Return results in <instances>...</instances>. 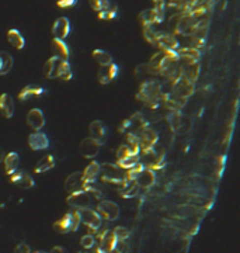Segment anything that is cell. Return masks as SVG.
Returning <instances> with one entry per match:
<instances>
[{"label": "cell", "mask_w": 240, "mask_h": 253, "mask_svg": "<svg viewBox=\"0 0 240 253\" xmlns=\"http://www.w3.org/2000/svg\"><path fill=\"white\" fill-rule=\"evenodd\" d=\"M94 253H106V252H104V251H103V249H101L100 246H97L96 249H94Z\"/></svg>", "instance_id": "51"}, {"label": "cell", "mask_w": 240, "mask_h": 253, "mask_svg": "<svg viewBox=\"0 0 240 253\" xmlns=\"http://www.w3.org/2000/svg\"><path fill=\"white\" fill-rule=\"evenodd\" d=\"M128 128H131V121H129V118L128 120H124L121 124H120V126H118V131L120 132H128Z\"/></svg>", "instance_id": "48"}, {"label": "cell", "mask_w": 240, "mask_h": 253, "mask_svg": "<svg viewBox=\"0 0 240 253\" xmlns=\"http://www.w3.org/2000/svg\"><path fill=\"white\" fill-rule=\"evenodd\" d=\"M4 156H6V152H4V148L3 146H0V163L4 160Z\"/></svg>", "instance_id": "50"}, {"label": "cell", "mask_w": 240, "mask_h": 253, "mask_svg": "<svg viewBox=\"0 0 240 253\" xmlns=\"http://www.w3.org/2000/svg\"><path fill=\"white\" fill-rule=\"evenodd\" d=\"M80 245H82L85 249H91V248H94V245H96V238L91 234L85 235V236L80 239Z\"/></svg>", "instance_id": "43"}, {"label": "cell", "mask_w": 240, "mask_h": 253, "mask_svg": "<svg viewBox=\"0 0 240 253\" xmlns=\"http://www.w3.org/2000/svg\"><path fill=\"white\" fill-rule=\"evenodd\" d=\"M26 121H27V126H29L30 128H32L35 132H39V131L44 128V126H45L44 113H42L39 108H31L29 111V114H27Z\"/></svg>", "instance_id": "14"}, {"label": "cell", "mask_w": 240, "mask_h": 253, "mask_svg": "<svg viewBox=\"0 0 240 253\" xmlns=\"http://www.w3.org/2000/svg\"><path fill=\"white\" fill-rule=\"evenodd\" d=\"M141 160H142V165L146 167V169H150L153 170L154 169H160L163 167L164 158H166V152H164L163 148L160 146H154L152 149L146 151V152H142V156H139Z\"/></svg>", "instance_id": "4"}, {"label": "cell", "mask_w": 240, "mask_h": 253, "mask_svg": "<svg viewBox=\"0 0 240 253\" xmlns=\"http://www.w3.org/2000/svg\"><path fill=\"white\" fill-rule=\"evenodd\" d=\"M83 186H85V180H83V173L82 172H75V173L67 176L66 180H65V190L69 194L82 191Z\"/></svg>", "instance_id": "17"}, {"label": "cell", "mask_w": 240, "mask_h": 253, "mask_svg": "<svg viewBox=\"0 0 240 253\" xmlns=\"http://www.w3.org/2000/svg\"><path fill=\"white\" fill-rule=\"evenodd\" d=\"M79 253H89V252H79Z\"/></svg>", "instance_id": "53"}, {"label": "cell", "mask_w": 240, "mask_h": 253, "mask_svg": "<svg viewBox=\"0 0 240 253\" xmlns=\"http://www.w3.org/2000/svg\"><path fill=\"white\" fill-rule=\"evenodd\" d=\"M80 220H82V222L90 229V232H97V231L100 229L101 224H103L101 217L97 214V211L91 210V208L82 210V211H80Z\"/></svg>", "instance_id": "9"}, {"label": "cell", "mask_w": 240, "mask_h": 253, "mask_svg": "<svg viewBox=\"0 0 240 253\" xmlns=\"http://www.w3.org/2000/svg\"><path fill=\"white\" fill-rule=\"evenodd\" d=\"M44 75H45L47 79H60V80H65V82L73 78V73H72L69 62L55 58V57H51L45 62Z\"/></svg>", "instance_id": "2"}, {"label": "cell", "mask_w": 240, "mask_h": 253, "mask_svg": "<svg viewBox=\"0 0 240 253\" xmlns=\"http://www.w3.org/2000/svg\"><path fill=\"white\" fill-rule=\"evenodd\" d=\"M13 57L6 51H0V76L7 75L11 68H13Z\"/></svg>", "instance_id": "33"}, {"label": "cell", "mask_w": 240, "mask_h": 253, "mask_svg": "<svg viewBox=\"0 0 240 253\" xmlns=\"http://www.w3.org/2000/svg\"><path fill=\"white\" fill-rule=\"evenodd\" d=\"M82 224L80 220V211L79 210H72L67 214H65L60 220H58L54 224V231L60 235H65L67 232H76L79 226Z\"/></svg>", "instance_id": "3"}, {"label": "cell", "mask_w": 240, "mask_h": 253, "mask_svg": "<svg viewBox=\"0 0 240 253\" xmlns=\"http://www.w3.org/2000/svg\"><path fill=\"white\" fill-rule=\"evenodd\" d=\"M57 165V160H55V156L54 155H45L44 158H41L38 160V163L35 166V169H34V172L35 173H45V172H48L51 169H54Z\"/></svg>", "instance_id": "30"}, {"label": "cell", "mask_w": 240, "mask_h": 253, "mask_svg": "<svg viewBox=\"0 0 240 253\" xmlns=\"http://www.w3.org/2000/svg\"><path fill=\"white\" fill-rule=\"evenodd\" d=\"M14 111H16L14 98L7 93H3L0 96V114L4 118H11L14 116Z\"/></svg>", "instance_id": "24"}, {"label": "cell", "mask_w": 240, "mask_h": 253, "mask_svg": "<svg viewBox=\"0 0 240 253\" xmlns=\"http://www.w3.org/2000/svg\"><path fill=\"white\" fill-rule=\"evenodd\" d=\"M135 76H136V79H144V78L152 79V76H156V73H154L153 69L150 68L148 63H142V65L136 66V69H135Z\"/></svg>", "instance_id": "38"}, {"label": "cell", "mask_w": 240, "mask_h": 253, "mask_svg": "<svg viewBox=\"0 0 240 253\" xmlns=\"http://www.w3.org/2000/svg\"><path fill=\"white\" fill-rule=\"evenodd\" d=\"M10 180H11L13 185H16L20 189H23V190H29V189L35 186L34 179L29 173L23 172V170H17L16 173H13V175L10 176Z\"/></svg>", "instance_id": "18"}, {"label": "cell", "mask_w": 240, "mask_h": 253, "mask_svg": "<svg viewBox=\"0 0 240 253\" xmlns=\"http://www.w3.org/2000/svg\"><path fill=\"white\" fill-rule=\"evenodd\" d=\"M100 175L104 182L113 185H121L125 179L124 172L113 163H100Z\"/></svg>", "instance_id": "5"}, {"label": "cell", "mask_w": 240, "mask_h": 253, "mask_svg": "<svg viewBox=\"0 0 240 253\" xmlns=\"http://www.w3.org/2000/svg\"><path fill=\"white\" fill-rule=\"evenodd\" d=\"M4 172L9 176H11L13 173H16L19 170L20 165V156L17 152H10V154H6L4 156Z\"/></svg>", "instance_id": "28"}, {"label": "cell", "mask_w": 240, "mask_h": 253, "mask_svg": "<svg viewBox=\"0 0 240 253\" xmlns=\"http://www.w3.org/2000/svg\"><path fill=\"white\" fill-rule=\"evenodd\" d=\"M138 19L144 27H153V24H160L164 20V10L156 9V7L144 10Z\"/></svg>", "instance_id": "8"}, {"label": "cell", "mask_w": 240, "mask_h": 253, "mask_svg": "<svg viewBox=\"0 0 240 253\" xmlns=\"http://www.w3.org/2000/svg\"><path fill=\"white\" fill-rule=\"evenodd\" d=\"M89 134L91 139H94L100 145H103L107 139V126H104L103 121L96 120L89 126Z\"/></svg>", "instance_id": "16"}, {"label": "cell", "mask_w": 240, "mask_h": 253, "mask_svg": "<svg viewBox=\"0 0 240 253\" xmlns=\"http://www.w3.org/2000/svg\"><path fill=\"white\" fill-rule=\"evenodd\" d=\"M97 214L101 217V220L106 221H116L120 217V205L108 201V200H101L97 205Z\"/></svg>", "instance_id": "7"}, {"label": "cell", "mask_w": 240, "mask_h": 253, "mask_svg": "<svg viewBox=\"0 0 240 253\" xmlns=\"http://www.w3.org/2000/svg\"><path fill=\"white\" fill-rule=\"evenodd\" d=\"M51 49H52V54L55 58L62 59V61H69L70 57V49L67 47V44L62 39H52L51 42Z\"/></svg>", "instance_id": "22"}, {"label": "cell", "mask_w": 240, "mask_h": 253, "mask_svg": "<svg viewBox=\"0 0 240 253\" xmlns=\"http://www.w3.org/2000/svg\"><path fill=\"white\" fill-rule=\"evenodd\" d=\"M113 232H114V235H116V238L118 242H125V241L129 238V231H128L125 226H117Z\"/></svg>", "instance_id": "41"}, {"label": "cell", "mask_w": 240, "mask_h": 253, "mask_svg": "<svg viewBox=\"0 0 240 253\" xmlns=\"http://www.w3.org/2000/svg\"><path fill=\"white\" fill-rule=\"evenodd\" d=\"M100 248L106 253H113L116 251L118 241H117L116 235L111 231H104L103 234H100Z\"/></svg>", "instance_id": "26"}, {"label": "cell", "mask_w": 240, "mask_h": 253, "mask_svg": "<svg viewBox=\"0 0 240 253\" xmlns=\"http://www.w3.org/2000/svg\"><path fill=\"white\" fill-rule=\"evenodd\" d=\"M29 145L32 151H44L49 148V138L44 132H32L29 136Z\"/></svg>", "instance_id": "21"}, {"label": "cell", "mask_w": 240, "mask_h": 253, "mask_svg": "<svg viewBox=\"0 0 240 253\" xmlns=\"http://www.w3.org/2000/svg\"><path fill=\"white\" fill-rule=\"evenodd\" d=\"M138 135L139 139V146H141V151L146 152L149 149H152L154 146L157 145V141H159V135L157 132L152 129L149 126H144L142 129H139L138 132H135Z\"/></svg>", "instance_id": "6"}, {"label": "cell", "mask_w": 240, "mask_h": 253, "mask_svg": "<svg viewBox=\"0 0 240 253\" xmlns=\"http://www.w3.org/2000/svg\"><path fill=\"white\" fill-rule=\"evenodd\" d=\"M7 41L10 42V45L16 49H23L26 47V39L21 35L19 30L16 29H11L7 31Z\"/></svg>", "instance_id": "32"}, {"label": "cell", "mask_w": 240, "mask_h": 253, "mask_svg": "<svg viewBox=\"0 0 240 253\" xmlns=\"http://www.w3.org/2000/svg\"><path fill=\"white\" fill-rule=\"evenodd\" d=\"M118 72H120V69L113 62L107 66H100L98 72H97V79L101 85H108L110 82H113L118 76Z\"/></svg>", "instance_id": "15"}, {"label": "cell", "mask_w": 240, "mask_h": 253, "mask_svg": "<svg viewBox=\"0 0 240 253\" xmlns=\"http://www.w3.org/2000/svg\"><path fill=\"white\" fill-rule=\"evenodd\" d=\"M135 183L141 189H149V187H152L156 183V173H154L153 170L145 167V169L141 170V173L136 176Z\"/></svg>", "instance_id": "23"}, {"label": "cell", "mask_w": 240, "mask_h": 253, "mask_svg": "<svg viewBox=\"0 0 240 253\" xmlns=\"http://www.w3.org/2000/svg\"><path fill=\"white\" fill-rule=\"evenodd\" d=\"M83 191H86L87 194L90 195V198H96V200H103L104 197V190L101 189V186H98L94 183H85L83 186Z\"/></svg>", "instance_id": "35"}, {"label": "cell", "mask_w": 240, "mask_h": 253, "mask_svg": "<svg viewBox=\"0 0 240 253\" xmlns=\"http://www.w3.org/2000/svg\"><path fill=\"white\" fill-rule=\"evenodd\" d=\"M57 4H58L60 9H66V7H72V6H75V4H76V1H75V0H59Z\"/></svg>", "instance_id": "46"}, {"label": "cell", "mask_w": 240, "mask_h": 253, "mask_svg": "<svg viewBox=\"0 0 240 253\" xmlns=\"http://www.w3.org/2000/svg\"><path fill=\"white\" fill-rule=\"evenodd\" d=\"M129 151H131V154H134V155H139V152H141V146H139V139H138V135L135 134V132H126L125 134V144H124Z\"/></svg>", "instance_id": "34"}, {"label": "cell", "mask_w": 240, "mask_h": 253, "mask_svg": "<svg viewBox=\"0 0 240 253\" xmlns=\"http://www.w3.org/2000/svg\"><path fill=\"white\" fill-rule=\"evenodd\" d=\"M47 93V90L44 88H41L38 85H29L26 88H23L19 93L20 101H26L32 97H41Z\"/></svg>", "instance_id": "25"}, {"label": "cell", "mask_w": 240, "mask_h": 253, "mask_svg": "<svg viewBox=\"0 0 240 253\" xmlns=\"http://www.w3.org/2000/svg\"><path fill=\"white\" fill-rule=\"evenodd\" d=\"M159 34H160V32L154 31L153 27H144L145 38H146L148 42H150V44H153V45H156V42H157Z\"/></svg>", "instance_id": "40"}, {"label": "cell", "mask_w": 240, "mask_h": 253, "mask_svg": "<svg viewBox=\"0 0 240 253\" xmlns=\"http://www.w3.org/2000/svg\"><path fill=\"white\" fill-rule=\"evenodd\" d=\"M83 173V180L85 183H94L96 179L100 176V163L91 162L86 166V169L82 172Z\"/></svg>", "instance_id": "31"}, {"label": "cell", "mask_w": 240, "mask_h": 253, "mask_svg": "<svg viewBox=\"0 0 240 253\" xmlns=\"http://www.w3.org/2000/svg\"><path fill=\"white\" fill-rule=\"evenodd\" d=\"M177 55H179V61H181L182 63H198L200 59H201L200 49H195L192 47L179 49Z\"/></svg>", "instance_id": "20"}, {"label": "cell", "mask_w": 240, "mask_h": 253, "mask_svg": "<svg viewBox=\"0 0 240 253\" xmlns=\"http://www.w3.org/2000/svg\"><path fill=\"white\" fill-rule=\"evenodd\" d=\"M66 203L73 210H79V211H82V210H86L90 207L91 204V198H90V195L87 194L86 191H77V193H72V194L67 195L66 198Z\"/></svg>", "instance_id": "10"}, {"label": "cell", "mask_w": 240, "mask_h": 253, "mask_svg": "<svg viewBox=\"0 0 240 253\" xmlns=\"http://www.w3.org/2000/svg\"><path fill=\"white\" fill-rule=\"evenodd\" d=\"M162 97H163V90H162V83L157 79H148L142 82L139 92L136 95V98L145 103V106L152 110H156L162 104Z\"/></svg>", "instance_id": "1"}, {"label": "cell", "mask_w": 240, "mask_h": 253, "mask_svg": "<svg viewBox=\"0 0 240 253\" xmlns=\"http://www.w3.org/2000/svg\"><path fill=\"white\" fill-rule=\"evenodd\" d=\"M117 14H118V7H117V4L111 3V4L108 6V9H106L104 11H101V13H98V19L110 21V20L116 19Z\"/></svg>", "instance_id": "39"}, {"label": "cell", "mask_w": 240, "mask_h": 253, "mask_svg": "<svg viewBox=\"0 0 240 253\" xmlns=\"http://www.w3.org/2000/svg\"><path fill=\"white\" fill-rule=\"evenodd\" d=\"M100 148H101V145L97 141L91 139L89 136V138H85L80 142V145H79V154L83 156V158H86V159H94L100 154Z\"/></svg>", "instance_id": "12"}, {"label": "cell", "mask_w": 240, "mask_h": 253, "mask_svg": "<svg viewBox=\"0 0 240 253\" xmlns=\"http://www.w3.org/2000/svg\"><path fill=\"white\" fill-rule=\"evenodd\" d=\"M114 253H129V248H128V245L125 244V242H118Z\"/></svg>", "instance_id": "47"}, {"label": "cell", "mask_w": 240, "mask_h": 253, "mask_svg": "<svg viewBox=\"0 0 240 253\" xmlns=\"http://www.w3.org/2000/svg\"><path fill=\"white\" fill-rule=\"evenodd\" d=\"M49 253H67L66 249L65 248H62V246H55V248H52V251Z\"/></svg>", "instance_id": "49"}, {"label": "cell", "mask_w": 240, "mask_h": 253, "mask_svg": "<svg viewBox=\"0 0 240 253\" xmlns=\"http://www.w3.org/2000/svg\"><path fill=\"white\" fill-rule=\"evenodd\" d=\"M118 194L121 195V197H124V198H132L135 195L138 194V191H139V187L138 185L135 183L134 180H125L121 183V185H118Z\"/></svg>", "instance_id": "27"}, {"label": "cell", "mask_w": 240, "mask_h": 253, "mask_svg": "<svg viewBox=\"0 0 240 253\" xmlns=\"http://www.w3.org/2000/svg\"><path fill=\"white\" fill-rule=\"evenodd\" d=\"M156 45L162 49V52H177L180 48V42L173 34H159Z\"/></svg>", "instance_id": "13"}, {"label": "cell", "mask_w": 240, "mask_h": 253, "mask_svg": "<svg viewBox=\"0 0 240 253\" xmlns=\"http://www.w3.org/2000/svg\"><path fill=\"white\" fill-rule=\"evenodd\" d=\"M91 55H93V59L96 61L100 66H107V65L113 63V57H111V54H108L104 49H94Z\"/></svg>", "instance_id": "36"}, {"label": "cell", "mask_w": 240, "mask_h": 253, "mask_svg": "<svg viewBox=\"0 0 240 253\" xmlns=\"http://www.w3.org/2000/svg\"><path fill=\"white\" fill-rule=\"evenodd\" d=\"M141 162V158L139 155H129L124 158V159H118L117 160V166L120 167V169H125V170H129V169H132L135 166L138 165Z\"/></svg>", "instance_id": "37"}, {"label": "cell", "mask_w": 240, "mask_h": 253, "mask_svg": "<svg viewBox=\"0 0 240 253\" xmlns=\"http://www.w3.org/2000/svg\"><path fill=\"white\" fill-rule=\"evenodd\" d=\"M14 253H31V249H30V246L26 242H20V244L16 245Z\"/></svg>", "instance_id": "45"}, {"label": "cell", "mask_w": 240, "mask_h": 253, "mask_svg": "<svg viewBox=\"0 0 240 253\" xmlns=\"http://www.w3.org/2000/svg\"><path fill=\"white\" fill-rule=\"evenodd\" d=\"M110 4H111V3H110V1H106V0H94V1H90V6H91L93 10L97 11V13H101V11H104L106 9H108Z\"/></svg>", "instance_id": "42"}, {"label": "cell", "mask_w": 240, "mask_h": 253, "mask_svg": "<svg viewBox=\"0 0 240 253\" xmlns=\"http://www.w3.org/2000/svg\"><path fill=\"white\" fill-rule=\"evenodd\" d=\"M34 253H48V252H44V251H37V252Z\"/></svg>", "instance_id": "52"}, {"label": "cell", "mask_w": 240, "mask_h": 253, "mask_svg": "<svg viewBox=\"0 0 240 253\" xmlns=\"http://www.w3.org/2000/svg\"><path fill=\"white\" fill-rule=\"evenodd\" d=\"M70 32V21L66 17H59L55 20L54 26H52V34L57 39H63L66 38Z\"/></svg>", "instance_id": "19"}, {"label": "cell", "mask_w": 240, "mask_h": 253, "mask_svg": "<svg viewBox=\"0 0 240 253\" xmlns=\"http://www.w3.org/2000/svg\"><path fill=\"white\" fill-rule=\"evenodd\" d=\"M129 155H134V154H131V151H129L124 144L117 149V160H118V159H124V158H126V156Z\"/></svg>", "instance_id": "44"}, {"label": "cell", "mask_w": 240, "mask_h": 253, "mask_svg": "<svg viewBox=\"0 0 240 253\" xmlns=\"http://www.w3.org/2000/svg\"><path fill=\"white\" fill-rule=\"evenodd\" d=\"M180 69H181V76L190 80L191 83H194L200 76V65L198 63H182L180 65Z\"/></svg>", "instance_id": "29"}, {"label": "cell", "mask_w": 240, "mask_h": 253, "mask_svg": "<svg viewBox=\"0 0 240 253\" xmlns=\"http://www.w3.org/2000/svg\"><path fill=\"white\" fill-rule=\"evenodd\" d=\"M172 93L177 95L179 97L187 100L194 93V83H191L190 80H187L184 76H180V78H177L173 82Z\"/></svg>", "instance_id": "11"}]
</instances>
